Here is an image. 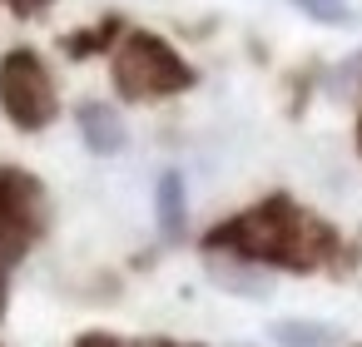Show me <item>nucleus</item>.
Returning a JSON list of instances; mask_svg holds the SVG:
<instances>
[{"label":"nucleus","mask_w":362,"mask_h":347,"mask_svg":"<svg viewBox=\"0 0 362 347\" xmlns=\"http://www.w3.org/2000/svg\"><path fill=\"white\" fill-rule=\"evenodd\" d=\"M273 337H278L283 347H327V342H332V332L317 327V322H278Z\"/></svg>","instance_id":"nucleus-5"},{"label":"nucleus","mask_w":362,"mask_h":347,"mask_svg":"<svg viewBox=\"0 0 362 347\" xmlns=\"http://www.w3.org/2000/svg\"><path fill=\"white\" fill-rule=\"evenodd\" d=\"M298 6H308V11H317V20H332V25H342V20H352V11L342 6V0H298Z\"/></svg>","instance_id":"nucleus-7"},{"label":"nucleus","mask_w":362,"mask_h":347,"mask_svg":"<svg viewBox=\"0 0 362 347\" xmlns=\"http://www.w3.org/2000/svg\"><path fill=\"white\" fill-rule=\"evenodd\" d=\"M159 208H164V228L174 233L179 228V208H184L179 204V174H164L159 179Z\"/></svg>","instance_id":"nucleus-6"},{"label":"nucleus","mask_w":362,"mask_h":347,"mask_svg":"<svg viewBox=\"0 0 362 347\" xmlns=\"http://www.w3.org/2000/svg\"><path fill=\"white\" fill-rule=\"evenodd\" d=\"M75 347H124V342H115L110 332H90V337H80Z\"/></svg>","instance_id":"nucleus-8"},{"label":"nucleus","mask_w":362,"mask_h":347,"mask_svg":"<svg viewBox=\"0 0 362 347\" xmlns=\"http://www.w3.org/2000/svg\"><path fill=\"white\" fill-rule=\"evenodd\" d=\"M35 6H45V0H16V11H35Z\"/></svg>","instance_id":"nucleus-9"},{"label":"nucleus","mask_w":362,"mask_h":347,"mask_svg":"<svg viewBox=\"0 0 362 347\" xmlns=\"http://www.w3.org/2000/svg\"><path fill=\"white\" fill-rule=\"evenodd\" d=\"M80 124H85V139H90V149H100V154H115V149H124V129H119V119H115L105 105H85V110H80Z\"/></svg>","instance_id":"nucleus-4"},{"label":"nucleus","mask_w":362,"mask_h":347,"mask_svg":"<svg viewBox=\"0 0 362 347\" xmlns=\"http://www.w3.org/2000/svg\"><path fill=\"white\" fill-rule=\"evenodd\" d=\"M115 85L129 100H164L184 85H194V70L174 55L169 40L134 30L119 50H115Z\"/></svg>","instance_id":"nucleus-2"},{"label":"nucleus","mask_w":362,"mask_h":347,"mask_svg":"<svg viewBox=\"0 0 362 347\" xmlns=\"http://www.w3.org/2000/svg\"><path fill=\"white\" fill-rule=\"evenodd\" d=\"M0 110L21 129H45L55 119V85L30 50H11L0 60Z\"/></svg>","instance_id":"nucleus-3"},{"label":"nucleus","mask_w":362,"mask_h":347,"mask_svg":"<svg viewBox=\"0 0 362 347\" xmlns=\"http://www.w3.org/2000/svg\"><path fill=\"white\" fill-rule=\"evenodd\" d=\"M357 144H362V124H357Z\"/></svg>","instance_id":"nucleus-10"},{"label":"nucleus","mask_w":362,"mask_h":347,"mask_svg":"<svg viewBox=\"0 0 362 347\" xmlns=\"http://www.w3.org/2000/svg\"><path fill=\"white\" fill-rule=\"evenodd\" d=\"M308 233H322L308 213H298L288 199H273L223 228L209 233V248H233L243 258H278V263H293V268H308L313 253H308Z\"/></svg>","instance_id":"nucleus-1"}]
</instances>
